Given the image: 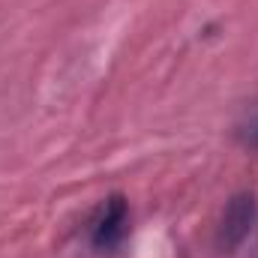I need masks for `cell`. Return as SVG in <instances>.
<instances>
[{
    "label": "cell",
    "mask_w": 258,
    "mask_h": 258,
    "mask_svg": "<svg viewBox=\"0 0 258 258\" xmlns=\"http://www.w3.org/2000/svg\"><path fill=\"white\" fill-rule=\"evenodd\" d=\"M126 222H129V207H126V198L123 195H111V198H105L99 207H96V213H93V219H90V243L96 246V249H111V246H117L120 240H123V234H126Z\"/></svg>",
    "instance_id": "obj_1"
},
{
    "label": "cell",
    "mask_w": 258,
    "mask_h": 258,
    "mask_svg": "<svg viewBox=\"0 0 258 258\" xmlns=\"http://www.w3.org/2000/svg\"><path fill=\"white\" fill-rule=\"evenodd\" d=\"M255 219V201L252 195H234L222 213V225H219V246L222 249H234L252 228Z\"/></svg>",
    "instance_id": "obj_2"
},
{
    "label": "cell",
    "mask_w": 258,
    "mask_h": 258,
    "mask_svg": "<svg viewBox=\"0 0 258 258\" xmlns=\"http://www.w3.org/2000/svg\"><path fill=\"white\" fill-rule=\"evenodd\" d=\"M240 135H243V141H246L249 147H258V114L249 120V123H246V126H243V132H240Z\"/></svg>",
    "instance_id": "obj_3"
}]
</instances>
